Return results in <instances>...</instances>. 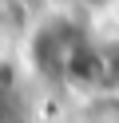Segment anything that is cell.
Here are the masks:
<instances>
[{"label": "cell", "instance_id": "cell-1", "mask_svg": "<svg viewBox=\"0 0 119 123\" xmlns=\"http://www.w3.org/2000/svg\"><path fill=\"white\" fill-rule=\"evenodd\" d=\"M28 64L56 87L111 91L119 83V48L103 44L75 16H44L28 36Z\"/></svg>", "mask_w": 119, "mask_h": 123}, {"label": "cell", "instance_id": "cell-3", "mask_svg": "<svg viewBox=\"0 0 119 123\" xmlns=\"http://www.w3.org/2000/svg\"><path fill=\"white\" fill-rule=\"evenodd\" d=\"M71 4H83V8H103V4H111V0H71Z\"/></svg>", "mask_w": 119, "mask_h": 123}, {"label": "cell", "instance_id": "cell-2", "mask_svg": "<svg viewBox=\"0 0 119 123\" xmlns=\"http://www.w3.org/2000/svg\"><path fill=\"white\" fill-rule=\"evenodd\" d=\"M0 123H24V99L8 80H0Z\"/></svg>", "mask_w": 119, "mask_h": 123}]
</instances>
